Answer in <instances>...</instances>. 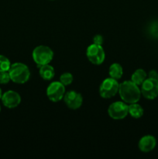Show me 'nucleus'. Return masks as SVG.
Returning <instances> with one entry per match:
<instances>
[{
  "mask_svg": "<svg viewBox=\"0 0 158 159\" xmlns=\"http://www.w3.org/2000/svg\"><path fill=\"white\" fill-rule=\"evenodd\" d=\"M119 93L122 100L127 104L138 102L141 97V90L139 85L132 81H125L119 84Z\"/></svg>",
  "mask_w": 158,
  "mask_h": 159,
  "instance_id": "1",
  "label": "nucleus"
},
{
  "mask_svg": "<svg viewBox=\"0 0 158 159\" xmlns=\"http://www.w3.org/2000/svg\"><path fill=\"white\" fill-rule=\"evenodd\" d=\"M11 81L17 84H24L29 79L30 71L25 64L16 62L11 65L9 70Z\"/></svg>",
  "mask_w": 158,
  "mask_h": 159,
  "instance_id": "2",
  "label": "nucleus"
},
{
  "mask_svg": "<svg viewBox=\"0 0 158 159\" xmlns=\"http://www.w3.org/2000/svg\"><path fill=\"white\" fill-rule=\"evenodd\" d=\"M33 59L37 66L47 65L54 57V52L50 48L45 45H40L34 48L33 51Z\"/></svg>",
  "mask_w": 158,
  "mask_h": 159,
  "instance_id": "3",
  "label": "nucleus"
},
{
  "mask_svg": "<svg viewBox=\"0 0 158 159\" xmlns=\"http://www.w3.org/2000/svg\"><path fill=\"white\" fill-rule=\"evenodd\" d=\"M119 83L118 80L108 78L105 79L99 87V94L104 99H110L119 93Z\"/></svg>",
  "mask_w": 158,
  "mask_h": 159,
  "instance_id": "4",
  "label": "nucleus"
},
{
  "mask_svg": "<svg viewBox=\"0 0 158 159\" xmlns=\"http://www.w3.org/2000/svg\"><path fill=\"white\" fill-rule=\"evenodd\" d=\"M86 56L88 61L93 65H99L102 64L105 58V53L102 45L96 44L93 43L87 48Z\"/></svg>",
  "mask_w": 158,
  "mask_h": 159,
  "instance_id": "5",
  "label": "nucleus"
},
{
  "mask_svg": "<svg viewBox=\"0 0 158 159\" xmlns=\"http://www.w3.org/2000/svg\"><path fill=\"white\" fill-rule=\"evenodd\" d=\"M108 114L114 120H122L129 114V105L123 101L114 102L108 107Z\"/></svg>",
  "mask_w": 158,
  "mask_h": 159,
  "instance_id": "6",
  "label": "nucleus"
},
{
  "mask_svg": "<svg viewBox=\"0 0 158 159\" xmlns=\"http://www.w3.org/2000/svg\"><path fill=\"white\" fill-rule=\"evenodd\" d=\"M141 95L147 99H154L158 96V80L147 78L141 85Z\"/></svg>",
  "mask_w": 158,
  "mask_h": 159,
  "instance_id": "7",
  "label": "nucleus"
},
{
  "mask_svg": "<svg viewBox=\"0 0 158 159\" xmlns=\"http://www.w3.org/2000/svg\"><path fill=\"white\" fill-rule=\"evenodd\" d=\"M65 94V85L61 82H53L46 89V96L51 102H57L61 100Z\"/></svg>",
  "mask_w": 158,
  "mask_h": 159,
  "instance_id": "8",
  "label": "nucleus"
},
{
  "mask_svg": "<svg viewBox=\"0 0 158 159\" xmlns=\"http://www.w3.org/2000/svg\"><path fill=\"white\" fill-rule=\"evenodd\" d=\"M63 99L67 107L71 110H77L83 103V97L81 94L74 90L65 93Z\"/></svg>",
  "mask_w": 158,
  "mask_h": 159,
  "instance_id": "9",
  "label": "nucleus"
},
{
  "mask_svg": "<svg viewBox=\"0 0 158 159\" xmlns=\"http://www.w3.org/2000/svg\"><path fill=\"white\" fill-rule=\"evenodd\" d=\"M1 99L3 105L9 109L15 108L21 102L20 95L13 90H9V91L3 93Z\"/></svg>",
  "mask_w": 158,
  "mask_h": 159,
  "instance_id": "10",
  "label": "nucleus"
},
{
  "mask_svg": "<svg viewBox=\"0 0 158 159\" xmlns=\"http://www.w3.org/2000/svg\"><path fill=\"white\" fill-rule=\"evenodd\" d=\"M156 145V140L152 135H146L140 138L139 143H138V147L139 149L142 152L144 153H148L151 152L155 148Z\"/></svg>",
  "mask_w": 158,
  "mask_h": 159,
  "instance_id": "11",
  "label": "nucleus"
},
{
  "mask_svg": "<svg viewBox=\"0 0 158 159\" xmlns=\"http://www.w3.org/2000/svg\"><path fill=\"white\" fill-rule=\"evenodd\" d=\"M39 68H40V69H39V74H40V76L43 80L50 81L55 75L54 68L51 65H50L49 64L42 65V66L39 67Z\"/></svg>",
  "mask_w": 158,
  "mask_h": 159,
  "instance_id": "12",
  "label": "nucleus"
},
{
  "mask_svg": "<svg viewBox=\"0 0 158 159\" xmlns=\"http://www.w3.org/2000/svg\"><path fill=\"white\" fill-rule=\"evenodd\" d=\"M147 79V74L143 69H139L136 70L133 73L131 76V81L133 82H134L135 84H136L137 85H141L143 84V82Z\"/></svg>",
  "mask_w": 158,
  "mask_h": 159,
  "instance_id": "13",
  "label": "nucleus"
},
{
  "mask_svg": "<svg viewBox=\"0 0 158 159\" xmlns=\"http://www.w3.org/2000/svg\"><path fill=\"white\" fill-rule=\"evenodd\" d=\"M108 74L109 76L112 79L119 80L122 78V75H123V69L121 65L119 63H114L111 65L109 67V70H108Z\"/></svg>",
  "mask_w": 158,
  "mask_h": 159,
  "instance_id": "14",
  "label": "nucleus"
},
{
  "mask_svg": "<svg viewBox=\"0 0 158 159\" xmlns=\"http://www.w3.org/2000/svg\"><path fill=\"white\" fill-rule=\"evenodd\" d=\"M143 109L137 102L131 103L129 105V114L135 119H139L143 115Z\"/></svg>",
  "mask_w": 158,
  "mask_h": 159,
  "instance_id": "15",
  "label": "nucleus"
},
{
  "mask_svg": "<svg viewBox=\"0 0 158 159\" xmlns=\"http://www.w3.org/2000/svg\"><path fill=\"white\" fill-rule=\"evenodd\" d=\"M74 81V77L73 75L70 72H64L60 76V82L65 86L71 85Z\"/></svg>",
  "mask_w": 158,
  "mask_h": 159,
  "instance_id": "16",
  "label": "nucleus"
},
{
  "mask_svg": "<svg viewBox=\"0 0 158 159\" xmlns=\"http://www.w3.org/2000/svg\"><path fill=\"white\" fill-rule=\"evenodd\" d=\"M10 66L11 63L9 58L4 55H0V71H8Z\"/></svg>",
  "mask_w": 158,
  "mask_h": 159,
  "instance_id": "17",
  "label": "nucleus"
},
{
  "mask_svg": "<svg viewBox=\"0 0 158 159\" xmlns=\"http://www.w3.org/2000/svg\"><path fill=\"white\" fill-rule=\"evenodd\" d=\"M10 75L9 71H0V84H7L10 81Z\"/></svg>",
  "mask_w": 158,
  "mask_h": 159,
  "instance_id": "18",
  "label": "nucleus"
},
{
  "mask_svg": "<svg viewBox=\"0 0 158 159\" xmlns=\"http://www.w3.org/2000/svg\"><path fill=\"white\" fill-rule=\"evenodd\" d=\"M150 34L155 37H158V22L153 23L150 26Z\"/></svg>",
  "mask_w": 158,
  "mask_h": 159,
  "instance_id": "19",
  "label": "nucleus"
},
{
  "mask_svg": "<svg viewBox=\"0 0 158 159\" xmlns=\"http://www.w3.org/2000/svg\"><path fill=\"white\" fill-rule=\"evenodd\" d=\"M93 42H94V43H96V44L102 45L104 42L103 37L100 35V34H97V35H95L93 37Z\"/></svg>",
  "mask_w": 158,
  "mask_h": 159,
  "instance_id": "20",
  "label": "nucleus"
},
{
  "mask_svg": "<svg viewBox=\"0 0 158 159\" xmlns=\"http://www.w3.org/2000/svg\"><path fill=\"white\" fill-rule=\"evenodd\" d=\"M157 75H158V72H156V71H154V70H152V71H150V72H149L148 78L157 79Z\"/></svg>",
  "mask_w": 158,
  "mask_h": 159,
  "instance_id": "21",
  "label": "nucleus"
},
{
  "mask_svg": "<svg viewBox=\"0 0 158 159\" xmlns=\"http://www.w3.org/2000/svg\"><path fill=\"white\" fill-rule=\"evenodd\" d=\"M2 89H1V88H0V99H1V98H2Z\"/></svg>",
  "mask_w": 158,
  "mask_h": 159,
  "instance_id": "22",
  "label": "nucleus"
},
{
  "mask_svg": "<svg viewBox=\"0 0 158 159\" xmlns=\"http://www.w3.org/2000/svg\"><path fill=\"white\" fill-rule=\"evenodd\" d=\"M0 111H1V106H0Z\"/></svg>",
  "mask_w": 158,
  "mask_h": 159,
  "instance_id": "23",
  "label": "nucleus"
},
{
  "mask_svg": "<svg viewBox=\"0 0 158 159\" xmlns=\"http://www.w3.org/2000/svg\"><path fill=\"white\" fill-rule=\"evenodd\" d=\"M157 80H158V75H157Z\"/></svg>",
  "mask_w": 158,
  "mask_h": 159,
  "instance_id": "24",
  "label": "nucleus"
}]
</instances>
